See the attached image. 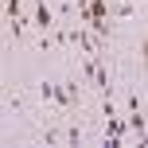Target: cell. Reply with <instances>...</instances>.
Masks as SVG:
<instances>
[{
    "mask_svg": "<svg viewBox=\"0 0 148 148\" xmlns=\"http://www.w3.org/2000/svg\"><path fill=\"white\" fill-rule=\"evenodd\" d=\"M35 27L39 31H51L55 27V12L47 8V0H39V8H35Z\"/></svg>",
    "mask_w": 148,
    "mask_h": 148,
    "instance_id": "cell-1",
    "label": "cell"
},
{
    "mask_svg": "<svg viewBox=\"0 0 148 148\" xmlns=\"http://www.w3.org/2000/svg\"><path fill=\"white\" fill-rule=\"evenodd\" d=\"M62 140H66V144H82V129H78V125H70L66 133H62Z\"/></svg>",
    "mask_w": 148,
    "mask_h": 148,
    "instance_id": "cell-2",
    "label": "cell"
},
{
    "mask_svg": "<svg viewBox=\"0 0 148 148\" xmlns=\"http://www.w3.org/2000/svg\"><path fill=\"white\" fill-rule=\"evenodd\" d=\"M39 97L43 101H55V82H39Z\"/></svg>",
    "mask_w": 148,
    "mask_h": 148,
    "instance_id": "cell-3",
    "label": "cell"
},
{
    "mask_svg": "<svg viewBox=\"0 0 148 148\" xmlns=\"http://www.w3.org/2000/svg\"><path fill=\"white\" fill-rule=\"evenodd\" d=\"M125 4H136V0H125Z\"/></svg>",
    "mask_w": 148,
    "mask_h": 148,
    "instance_id": "cell-4",
    "label": "cell"
}]
</instances>
